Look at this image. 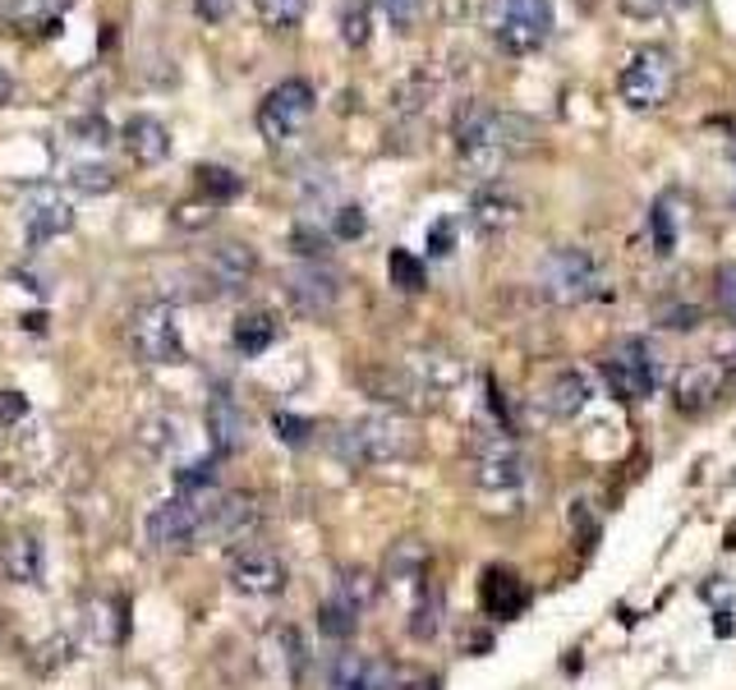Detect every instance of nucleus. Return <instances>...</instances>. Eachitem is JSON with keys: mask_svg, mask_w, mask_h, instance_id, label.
I'll return each instance as SVG.
<instances>
[{"mask_svg": "<svg viewBox=\"0 0 736 690\" xmlns=\"http://www.w3.org/2000/svg\"><path fill=\"white\" fill-rule=\"evenodd\" d=\"M452 139H456L465 175H475V180L488 185L502 175L511 152L530 147L539 139V124L516 116V111H493L484 101H461L452 116Z\"/></svg>", "mask_w": 736, "mask_h": 690, "instance_id": "1", "label": "nucleus"}, {"mask_svg": "<svg viewBox=\"0 0 736 690\" xmlns=\"http://www.w3.org/2000/svg\"><path fill=\"white\" fill-rule=\"evenodd\" d=\"M414 428H410V419L405 415H387V410H378V415H364V419H355V424H346L336 432V442H332V451L346 460V466H387V460H401V456H410L414 451Z\"/></svg>", "mask_w": 736, "mask_h": 690, "instance_id": "2", "label": "nucleus"}, {"mask_svg": "<svg viewBox=\"0 0 736 690\" xmlns=\"http://www.w3.org/2000/svg\"><path fill=\"white\" fill-rule=\"evenodd\" d=\"M677 84V65L663 46H636L626 56V69L617 79V92L630 111H659L663 101L672 97Z\"/></svg>", "mask_w": 736, "mask_h": 690, "instance_id": "3", "label": "nucleus"}, {"mask_svg": "<svg viewBox=\"0 0 736 690\" xmlns=\"http://www.w3.org/2000/svg\"><path fill=\"white\" fill-rule=\"evenodd\" d=\"M539 286L552 304H562V309H571V304H585L598 295V263L594 253L581 249V244H562L552 249L543 267H539Z\"/></svg>", "mask_w": 736, "mask_h": 690, "instance_id": "4", "label": "nucleus"}, {"mask_svg": "<svg viewBox=\"0 0 736 690\" xmlns=\"http://www.w3.org/2000/svg\"><path fill=\"white\" fill-rule=\"evenodd\" d=\"M469 466H475V483L488 493L520 489L524 474H530V466H524V456L516 451L507 428L475 432V438H469Z\"/></svg>", "mask_w": 736, "mask_h": 690, "instance_id": "5", "label": "nucleus"}, {"mask_svg": "<svg viewBox=\"0 0 736 690\" xmlns=\"http://www.w3.org/2000/svg\"><path fill=\"white\" fill-rule=\"evenodd\" d=\"M493 10H497L493 37L507 56H530V51H539L552 33V6L548 0H493Z\"/></svg>", "mask_w": 736, "mask_h": 690, "instance_id": "6", "label": "nucleus"}, {"mask_svg": "<svg viewBox=\"0 0 736 690\" xmlns=\"http://www.w3.org/2000/svg\"><path fill=\"white\" fill-rule=\"evenodd\" d=\"M313 107H318V97H313V84L304 79H281L268 97H262V107H258V134L268 139V143H285V139H295Z\"/></svg>", "mask_w": 736, "mask_h": 690, "instance_id": "7", "label": "nucleus"}, {"mask_svg": "<svg viewBox=\"0 0 736 690\" xmlns=\"http://www.w3.org/2000/svg\"><path fill=\"white\" fill-rule=\"evenodd\" d=\"M598 373H603V382L613 387V396H621V401H649L653 387H659V373H653V354H649V346L636 341V337L617 341L608 354H603Z\"/></svg>", "mask_w": 736, "mask_h": 690, "instance_id": "8", "label": "nucleus"}, {"mask_svg": "<svg viewBox=\"0 0 736 690\" xmlns=\"http://www.w3.org/2000/svg\"><path fill=\"white\" fill-rule=\"evenodd\" d=\"M129 350H134V360H143V364H180L184 360L180 327H175V314L166 304H148V309L129 318Z\"/></svg>", "mask_w": 736, "mask_h": 690, "instance_id": "9", "label": "nucleus"}, {"mask_svg": "<svg viewBox=\"0 0 736 690\" xmlns=\"http://www.w3.org/2000/svg\"><path fill=\"white\" fill-rule=\"evenodd\" d=\"M203 497H190V493H180L171 502H162L148 516L143 534H148V548L156 552H175V548H190L194 539H203Z\"/></svg>", "mask_w": 736, "mask_h": 690, "instance_id": "10", "label": "nucleus"}, {"mask_svg": "<svg viewBox=\"0 0 736 690\" xmlns=\"http://www.w3.org/2000/svg\"><path fill=\"white\" fill-rule=\"evenodd\" d=\"M524 221V202L511 185L502 180H488L475 189V198H469V226L479 230L484 240H497V236H507V230H516Z\"/></svg>", "mask_w": 736, "mask_h": 690, "instance_id": "11", "label": "nucleus"}, {"mask_svg": "<svg viewBox=\"0 0 736 690\" xmlns=\"http://www.w3.org/2000/svg\"><path fill=\"white\" fill-rule=\"evenodd\" d=\"M285 299H291L295 314H304V318H327L340 299V281L323 263H300L285 272Z\"/></svg>", "mask_w": 736, "mask_h": 690, "instance_id": "12", "label": "nucleus"}, {"mask_svg": "<svg viewBox=\"0 0 736 690\" xmlns=\"http://www.w3.org/2000/svg\"><path fill=\"white\" fill-rule=\"evenodd\" d=\"M727 392V373L714 360H691L681 364L677 382H672V405L681 415H708Z\"/></svg>", "mask_w": 736, "mask_h": 690, "instance_id": "13", "label": "nucleus"}, {"mask_svg": "<svg viewBox=\"0 0 736 690\" xmlns=\"http://www.w3.org/2000/svg\"><path fill=\"white\" fill-rule=\"evenodd\" d=\"M230 584L240 594L249 599H272L285 590V567H281V557L268 552V548H245V552H235L230 561Z\"/></svg>", "mask_w": 736, "mask_h": 690, "instance_id": "14", "label": "nucleus"}, {"mask_svg": "<svg viewBox=\"0 0 736 690\" xmlns=\"http://www.w3.org/2000/svg\"><path fill=\"white\" fill-rule=\"evenodd\" d=\"M262 516V506L253 493H226V497H213L203 506V539H240V534H249Z\"/></svg>", "mask_w": 736, "mask_h": 690, "instance_id": "15", "label": "nucleus"}, {"mask_svg": "<svg viewBox=\"0 0 736 690\" xmlns=\"http://www.w3.org/2000/svg\"><path fill=\"white\" fill-rule=\"evenodd\" d=\"M253 272H258V259H253V249L240 244V240H226V244H217V249L203 259V276H207V286H213L217 295H240V291H249Z\"/></svg>", "mask_w": 736, "mask_h": 690, "instance_id": "16", "label": "nucleus"}, {"mask_svg": "<svg viewBox=\"0 0 736 690\" xmlns=\"http://www.w3.org/2000/svg\"><path fill=\"white\" fill-rule=\"evenodd\" d=\"M327 690H401V668H397V662H387V658L340 654Z\"/></svg>", "mask_w": 736, "mask_h": 690, "instance_id": "17", "label": "nucleus"}, {"mask_svg": "<svg viewBox=\"0 0 736 690\" xmlns=\"http://www.w3.org/2000/svg\"><path fill=\"white\" fill-rule=\"evenodd\" d=\"M74 226V208L69 198L61 189H37L29 198V208H23V230H29V244H46L65 236V230Z\"/></svg>", "mask_w": 736, "mask_h": 690, "instance_id": "18", "label": "nucleus"}, {"mask_svg": "<svg viewBox=\"0 0 736 690\" xmlns=\"http://www.w3.org/2000/svg\"><path fill=\"white\" fill-rule=\"evenodd\" d=\"M524 599H530V594H524V580H520L511 567H488V571H484V580H479V603H484L488 617H497V622L520 617Z\"/></svg>", "mask_w": 736, "mask_h": 690, "instance_id": "19", "label": "nucleus"}, {"mask_svg": "<svg viewBox=\"0 0 736 690\" xmlns=\"http://www.w3.org/2000/svg\"><path fill=\"white\" fill-rule=\"evenodd\" d=\"M120 139L129 147V157L143 162V166H156V162L171 157V134H166V124L156 120V116H134L120 130Z\"/></svg>", "mask_w": 736, "mask_h": 690, "instance_id": "20", "label": "nucleus"}, {"mask_svg": "<svg viewBox=\"0 0 736 690\" xmlns=\"http://www.w3.org/2000/svg\"><path fill=\"white\" fill-rule=\"evenodd\" d=\"M589 405V382L575 373V369H562V373H552L548 377V387H543V410L552 419H571V415H581Z\"/></svg>", "mask_w": 736, "mask_h": 690, "instance_id": "21", "label": "nucleus"}, {"mask_svg": "<svg viewBox=\"0 0 736 690\" xmlns=\"http://www.w3.org/2000/svg\"><path fill=\"white\" fill-rule=\"evenodd\" d=\"M207 432H213L217 456H226V451H235L245 442V410L235 405L230 392H217L213 401H207Z\"/></svg>", "mask_w": 736, "mask_h": 690, "instance_id": "22", "label": "nucleus"}, {"mask_svg": "<svg viewBox=\"0 0 736 690\" xmlns=\"http://www.w3.org/2000/svg\"><path fill=\"white\" fill-rule=\"evenodd\" d=\"M6 571L10 580L19 584H37L46 576V544L37 539V534H19V539H10L6 548Z\"/></svg>", "mask_w": 736, "mask_h": 690, "instance_id": "23", "label": "nucleus"}, {"mask_svg": "<svg viewBox=\"0 0 736 690\" xmlns=\"http://www.w3.org/2000/svg\"><path fill=\"white\" fill-rule=\"evenodd\" d=\"M424 567H429V548L419 544V539H401V544L387 548L382 576H387L391 584H414V580H429Z\"/></svg>", "mask_w": 736, "mask_h": 690, "instance_id": "24", "label": "nucleus"}, {"mask_svg": "<svg viewBox=\"0 0 736 690\" xmlns=\"http://www.w3.org/2000/svg\"><path fill=\"white\" fill-rule=\"evenodd\" d=\"M405 631L414 635V640H433V635L442 631V580H424V590H419L414 607H410V622Z\"/></svg>", "mask_w": 736, "mask_h": 690, "instance_id": "25", "label": "nucleus"}, {"mask_svg": "<svg viewBox=\"0 0 736 690\" xmlns=\"http://www.w3.org/2000/svg\"><path fill=\"white\" fill-rule=\"evenodd\" d=\"M230 341H235V350H240L245 360H258V354L277 341V318L272 314H245L240 322H235Z\"/></svg>", "mask_w": 736, "mask_h": 690, "instance_id": "26", "label": "nucleus"}, {"mask_svg": "<svg viewBox=\"0 0 736 690\" xmlns=\"http://www.w3.org/2000/svg\"><path fill=\"white\" fill-rule=\"evenodd\" d=\"M410 373L424 377L429 392H446V387H461L465 382V364L456 354H419V360H410Z\"/></svg>", "mask_w": 736, "mask_h": 690, "instance_id": "27", "label": "nucleus"}, {"mask_svg": "<svg viewBox=\"0 0 736 690\" xmlns=\"http://www.w3.org/2000/svg\"><path fill=\"white\" fill-rule=\"evenodd\" d=\"M364 387L374 392L378 401H391V405H414V392H419V382L414 373H397V369H368L364 373Z\"/></svg>", "mask_w": 736, "mask_h": 690, "instance_id": "28", "label": "nucleus"}, {"mask_svg": "<svg viewBox=\"0 0 736 690\" xmlns=\"http://www.w3.org/2000/svg\"><path fill=\"white\" fill-rule=\"evenodd\" d=\"M332 599L350 603L355 612L374 607V603H378V576H374V571H364V567H346V571L336 576V594H332Z\"/></svg>", "mask_w": 736, "mask_h": 690, "instance_id": "29", "label": "nucleus"}, {"mask_svg": "<svg viewBox=\"0 0 736 690\" xmlns=\"http://www.w3.org/2000/svg\"><path fill=\"white\" fill-rule=\"evenodd\" d=\"M194 185H198V194L207 202H230V198L245 194V180L230 166H198L194 171Z\"/></svg>", "mask_w": 736, "mask_h": 690, "instance_id": "30", "label": "nucleus"}, {"mask_svg": "<svg viewBox=\"0 0 736 690\" xmlns=\"http://www.w3.org/2000/svg\"><path fill=\"white\" fill-rule=\"evenodd\" d=\"M88 631L97 645H111L125 635V603L120 599H97L88 603Z\"/></svg>", "mask_w": 736, "mask_h": 690, "instance_id": "31", "label": "nucleus"}, {"mask_svg": "<svg viewBox=\"0 0 736 690\" xmlns=\"http://www.w3.org/2000/svg\"><path fill=\"white\" fill-rule=\"evenodd\" d=\"M318 631L327 635V640H350V635L359 631V612L350 603H340V599H327L323 612H318Z\"/></svg>", "mask_w": 736, "mask_h": 690, "instance_id": "32", "label": "nucleus"}, {"mask_svg": "<svg viewBox=\"0 0 736 690\" xmlns=\"http://www.w3.org/2000/svg\"><path fill=\"white\" fill-rule=\"evenodd\" d=\"M387 272H391V286H397V291H405V295H414V291H424V286H429L424 263H419L410 249H391Z\"/></svg>", "mask_w": 736, "mask_h": 690, "instance_id": "33", "label": "nucleus"}, {"mask_svg": "<svg viewBox=\"0 0 736 690\" xmlns=\"http://www.w3.org/2000/svg\"><path fill=\"white\" fill-rule=\"evenodd\" d=\"M65 134H69V143H74V147H88V152L111 147V139H116V134H111V124L101 120V116H74Z\"/></svg>", "mask_w": 736, "mask_h": 690, "instance_id": "34", "label": "nucleus"}, {"mask_svg": "<svg viewBox=\"0 0 736 690\" xmlns=\"http://www.w3.org/2000/svg\"><path fill=\"white\" fill-rule=\"evenodd\" d=\"M69 185L78 194H107L116 189V171L107 162H69Z\"/></svg>", "mask_w": 736, "mask_h": 690, "instance_id": "35", "label": "nucleus"}, {"mask_svg": "<svg viewBox=\"0 0 736 690\" xmlns=\"http://www.w3.org/2000/svg\"><path fill=\"white\" fill-rule=\"evenodd\" d=\"M368 29H374L368 0H340V42H346V46H364Z\"/></svg>", "mask_w": 736, "mask_h": 690, "instance_id": "36", "label": "nucleus"}, {"mask_svg": "<svg viewBox=\"0 0 736 690\" xmlns=\"http://www.w3.org/2000/svg\"><path fill=\"white\" fill-rule=\"evenodd\" d=\"M253 6H258V19L277 33L300 29V19H304V0H253Z\"/></svg>", "mask_w": 736, "mask_h": 690, "instance_id": "37", "label": "nucleus"}, {"mask_svg": "<svg viewBox=\"0 0 736 690\" xmlns=\"http://www.w3.org/2000/svg\"><path fill=\"white\" fill-rule=\"evenodd\" d=\"M213 483H217V456H203V460H194V466L175 470V489L190 493V497H198L203 489H213Z\"/></svg>", "mask_w": 736, "mask_h": 690, "instance_id": "38", "label": "nucleus"}, {"mask_svg": "<svg viewBox=\"0 0 736 690\" xmlns=\"http://www.w3.org/2000/svg\"><path fill=\"white\" fill-rule=\"evenodd\" d=\"M653 244H659V253H663V259H668V253L677 249V202L663 194L659 202H653Z\"/></svg>", "mask_w": 736, "mask_h": 690, "instance_id": "39", "label": "nucleus"}, {"mask_svg": "<svg viewBox=\"0 0 736 690\" xmlns=\"http://www.w3.org/2000/svg\"><path fill=\"white\" fill-rule=\"evenodd\" d=\"M659 327L663 331H695L700 322H704V309L700 304H681V299H672V304H659Z\"/></svg>", "mask_w": 736, "mask_h": 690, "instance_id": "40", "label": "nucleus"}, {"mask_svg": "<svg viewBox=\"0 0 736 690\" xmlns=\"http://www.w3.org/2000/svg\"><path fill=\"white\" fill-rule=\"evenodd\" d=\"M291 249L300 253L304 263H327V253H332V240L323 236V230H313V226H295V236H291Z\"/></svg>", "mask_w": 736, "mask_h": 690, "instance_id": "41", "label": "nucleus"}, {"mask_svg": "<svg viewBox=\"0 0 736 690\" xmlns=\"http://www.w3.org/2000/svg\"><path fill=\"white\" fill-rule=\"evenodd\" d=\"M714 304H718V314L736 327V263H723L714 272Z\"/></svg>", "mask_w": 736, "mask_h": 690, "instance_id": "42", "label": "nucleus"}, {"mask_svg": "<svg viewBox=\"0 0 736 690\" xmlns=\"http://www.w3.org/2000/svg\"><path fill=\"white\" fill-rule=\"evenodd\" d=\"M272 428H277V438H281L285 447H304V442L313 438V424L300 419V415H285V410L272 419Z\"/></svg>", "mask_w": 736, "mask_h": 690, "instance_id": "43", "label": "nucleus"}, {"mask_svg": "<svg viewBox=\"0 0 736 690\" xmlns=\"http://www.w3.org/2000/svg\"><path fill=\"white\" fill-rule=\"evenodd\" d=\"M143 447H148V451H171V447H175V419H166V415L148 419V424H143Z\"/></svg>", "mask_w": 736, "mask_h": 690, "instance_id": "44", "label": "nucleus"}, {"mask_svg": "<svg viewBox=\"0 0 736 690\" xmlns=\"http://www.w3.org/2000/svg\"><path fill=\"white\" fill-rule=\"evenodd\" d=\"M364 230H368V221H364V212L355 208V202H346V208L332 217V236H336V240H359Z\"/></svg>", "mask_w": 736, "mask_h": 690, "instance_id": "45", "label": "nucleus"}, {"mask_svg": "<svg viewBox=\"0 0 736 690\" xmlns=\"http://www.w3.org/2000/svg\"><path fill=\"white\" fill-rule=\"evenodd\" d=\"M452 249H456V221L442 217V221H433V230H429V253H433V259H446Z\"/></svg>", "mask_w": 736, "mask_h": 690, "instance_id": "46", "label": "nucleus"}, {"mask_svg": "<svg viewBox=\"0 0 736 690\" xmlns=\"http://www.w3.org/2000/svg\"><path fill=\"white\" fill-rule=\"evenodd\" d=\"M714 364L727 373V382H736V327L714 341Z\"/></svg>", "mask_w": 736, "mask_h": 690, "instance_id": "47", "label": "nucleus"}, {"mask_svg": "<svg viewBox=\"0 0 736 690\" xmlns=\"http://www.w3.org/2000/svg\"><path fill=\"white\" fill-rule=\"evenodd\" d=\"M378 6L387 10V19H391V23H397V29H401V33L410 29V23H414V14H419V0H378Z\"/></svg>", "mask_w": 736, "mask_h": 690, "instance_id": "48", "label": "nucleus"}, {"mask_svg": "<svg viewBox=\"0 0 736 690\" xmlns=\"http://www.w3.org/2000/svg\"><path fill=\"white\" fill-rule=\"evenodd\" d=\"M194 10H198V19H207V23H221V19L235 10V0H194Z\"/></svg>", "mask_w": 736, "mask_h": 690, "instance_id": "49", "label": "nucleus"}, {"mask_svg": "<svg viewBox=\"0 0 736 690\" xmlns=\"http://www.w3.org/2000/svg\"><path fill=\"white\" fill-rule=\"evenodd\" d=\"M23 410H29V401H23L19 392H6V396H0V424L23 419Z\"/></svg>", "mask_w": 736, "mask_h": 690, "instance_id": "50", "label": "nucleus"}, {"mask_svg": "<svg viewBox=\"0 0 736 690\" xmlns=\"http://www.w3.org/2000/svg\"><path fill=\"white\" fill-rule=\"evenodd\" d=\"M663 10V0H621V14H630V19H653Z\"/></svg>", "mask_w": 736, "mask_h": 690, "instance_id": "51", "label": "nucleus"}, {"mask_svg": "<svg viewBox=\"0 0 736 690\" xmlns=\"http://www.w3.org/2000/svg\"><path fill=\"white\" fill-rule=\"evenodd\" d=\"M401 690H442V681L433 672H401Z\"/></svg>", "mask_w": 736, "mask_h": 690, "instance_id": "52", "label": "nucleus"}, {"mask_svg": "<svg viewBox=\"0 0 736 690\" xmlns=\"http://www.w3.org/2000/svg\"><path fill=\"white\" fill-rule=\"evenodd\" d=\"M10 97H14V79L10 69H0V107H10Z\"/></svg>", "mask_w": 736, "mask_h": 690, "instance_id": "53", "label": "nucleus"}, {"mask_svg": "<svg viewBox=\"0 0 736 690\" xmlns=\"http://www.w3.org/2000/svg\"><path fill=\"white\" fill-rule=\"evenodd\" d=\"M37 6H46L51 14H56V10H65V6H69V0H37Z\"/></svg>", "mask_w": 736, "mask_h": 690, "instance_id": "54", "label": "nucleus"}, {"mask_svg": "<svg viewBox=\"0 0 736 690\" xmlns=\"http://www.w3.org/2000/svg\"><path fill=\"white\" fill-rule=\"evenodd\" d=\"M677 6H681V10H691V6H700V0H677Z\"/></svg>", "mask_w": 736, "mask_h": 690, "instance_id": "55", "label": "nucleus"}]
</instances>
